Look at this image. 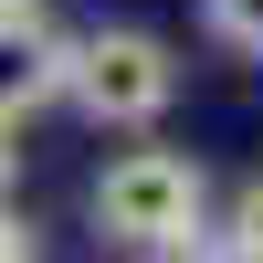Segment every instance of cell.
Wrapping results in <instances>:
<instances>
[{"instance_id": "1", "label": "cell", "mask_w": 263, "mask_h": 263, "mask_svg": "<svg viewBox=\"0 0 263 263\" xmlns=\"http://www.w3.org/2000/svg\"><path fill=\"white\" fill-rule=\"evenodd\" d=\"M200 211H211V179L179 147H126L95 179V232L126 242V253H190L200 242Z\"/></svg>"}, {"instance_id": "2", "label": "cell", "mask_w": 263, "mask_h": 263, "mask_svg": "<svg viewBox=\"0 0 263 263\" xmlns=\"http://www.w3.org/2000/svg\"><path fill=\"white\" fill-rule=\"evenodd\" d=\"M63 95L84 105V126H158L168 95H179V63H168L158 32H84Z\"/></svg>"}, {"instance_id": "3", "label": "cell", "mask_w": 263, "mask_h": 263, "mask_svg": "<svg viewBox=\"0 0 263 263\" xmlns=\"http://www.w3.org/2000/svg\"><path fill=\"white\" fill-rule=\"evenodd\" d=\"M63 74H74V42L42 21V0H0V116H42L63 105Z\"/></svg>"}, {"instance_id": "4", "label": "cell", "mask_w": 263, "mask_h": 263, "mask_svg": "<svg viewBox=\"0 0 263 263\" xmlns=\"http://www.w3.org/2000/svg\"><path fill=\"white\" fill-rule=\"evenodd\" d=\"M200 21L232 42V53H253V63H263V0H200Z\"/></svg>"}, {"instance_id": "5", "label": "cell", "mask_w": 263, "mask_h": 263, "mask_svg": "<svg viewBox=\"0 0 263 263\" xmlns=\"http://www.w3.org/2000/svg\"><path fill=\"white\" fill-rule=\"evenodd\" d=\"M232 263H263V179L232 200Z\"/></svg>"}, {"instance_id": "6", "label": "cell", "mask_w": 263, "mask_h": 263, "mask_svg": "<svg viewBox=\"0 0 263 263\" xmlns=\"http://www.w3.org/2000/svg\"><path fill=\"white\" fill-rule=\"evenodd\" d=\"M0 263H32V232H21V211H0Z\"/></svg>"}, {"instance_id": "7", "label": "cell", "mask_w": 263, "mask_h": 263, "mask_svg": "<svg viewBox=\"0 0 263 263\" xmlns=\"http://www.w3.org/2000/svg\"><path fill=\"white\" fill-rule=\"evenodd\" d=\"M0 179H11V116H0Z\"/></svg>"}]
</instances>
